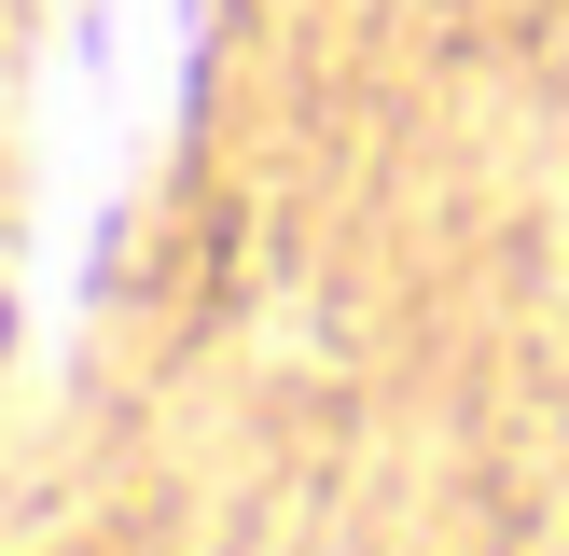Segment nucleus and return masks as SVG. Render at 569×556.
Returning <instances> with one entry per match:
<instances>
[{
    "label": "nucleus",
    "mask_w": 569,
    "mask_h": 556,
    "mask_svg": "<svg viewBox=\"0 0 569 556\" xmlns=\"http://www.w3.org/2000/svg\"><path fill=\"white\" fill-rule=\"evenodd\" d=\"M194 0H56L42 28V126H28V278L56 306L83 292L111 209L139 195L167 111H181Z\"/></svg>",
    "instance_id": "nucleus-1"
}]
</instances>
